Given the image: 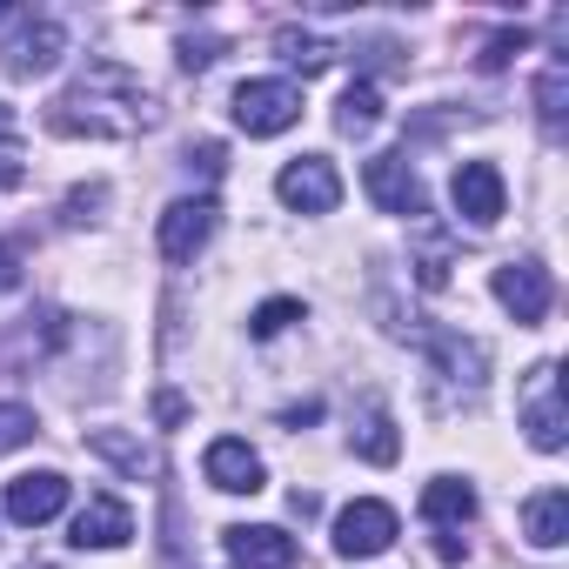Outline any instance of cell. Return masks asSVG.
Masks as SVG:
<instances>
[{
    "label": "cell",
    "instance_id": "6da1fadb",
    "mask_svg": "<svg viewBox=\"0 0 569 569\" xmlns=\"http://www.w3.org/2000/svg\"><path fill=\"white\" fill-rule=\"evenodd\" d=\"M161 121V101L148 81L121 61H88L54 101H48V134L61 141H134Z\"/></svg>",
    "mask_w": 569,
    "mask_h": 569
},
{
    "label": "cell",
    "instance_id": "7a4b0ae2",
    "mask_svg": "<svg viewBox=\"0 0 569 569\" xmlns=\"http://www.w3.org/2000/svg\"><path fill=\"white\" fill-rule=\"evenodd\" d=\"M516 409H522V429H529V442H536L542 456H556V449L569 442V402H562V362H536V369L522 376V396H516Z\"/></svg>",
    "mask_w": 569,
    "mask_h": 569
},
{
    "label": "cell",
    "instance_id": "3957f363",
    "mask_svg": "<svg viewBox=\"0 0 569 569\" xmlns=\"http://www.w3.org/2000/svg\"><path fill=\"white\" fill-rule=\"evenodd\" d=\"M302 121V88L296 81H241L234 88V128L248 141H268V134H289Z\"/></svg>",
    "mask_w": 569,
    "mask_h": 569
},
{
    "label": "cell",
    "instance_id": "277c9868",
    "mask_svg": "<svg viewBox=\"0 0 569 569\" xmlns=\"http://www.w3.org/2000/svg\"><path fill=\"white\" fill-rule=\"evenodd\" d=\"M429 376L442 382L449 402H476L482 382H489V349L476 336H456V329H436L429 336Z\"/></svg>",
    "mask_w": 569,
    "mask_h": 569
},
{
    "label": "cell",
    "instance_id": "5b68a950",
    "mask_svg": "<svg viewBox=\"0 0 569 569\" xmlns=\"http://www.w3.org/2000/svg\"><path fill=\"white\" fill-rule=\"evenodd\" d=\"M362 188L382 214H402V221H429V188L416 174L409 154H369L362 161Z\"/></svg>",
    "mask_w": 569,
    "mask_h": 569
},
{
    "label": "cell",
    "instance_id": "8992f818",
    "mask_svg": "<svg viewBox=\"0 0 569 569\" xmlns=\"http://www.w3.org/2000/svg\"><path fill=\"white\" fill-rule=\"evenodd\" d=\"M274 201L281 208H296V214H329L342 201V174L329 154H296L289 168L274 174Z\"/></svg>",
    "mask_w": 569,
    "mask_h": 569
},
{
    "label": "cell",
    "instance_id": "52a82bcc",
    "mask_svg": "<svg viewBox=\"0 0 569 569\" xmlns=\"http://www.w3.org/2000/svg\"><path fill=\"white\" fill-rule=\"evenodd\" d=\"M396 536H402V522H396V509H389L382 496H356V502L336 516V556H349V562L382 556Z\"/></svg>",
    "mask_w": 569,
    "mask_h": 569
},
{
    "label": "cell",
    "instance_id": "ba28073f",
    "mask_svg": "<svg viewBox=\"0 0 569 569\" xmlns=\"http://www.w3.org/2000/svg\"><path fill=\"white\" fill-rule=\"evenodd\" d=\"M61 54H68V28L61 21H21L8 34V48H0V68H8L14 81H41V74L61 68Z\"/></svg>",
    "mask_w": 569,
    "mask_h": 569
},
{
    "label": "cell",
    "instance_id": "9c48e42d",
    "mask_svg": "<svg viewBox=\"0 0 569 569\" xmlns=\"http://www.w3.org/2000/svg\"><path fill=\"white\" fill-rule=\"evenodd\" d=\"M214 221H221V208H214V194H181V201H168V214H161V254L168 261H194L208 241H214Z\"/></svg>",
    "mask_w": 569,
    "mask_h": 569
},
{
    "label": "cell",
    "instance_id": "30bf717a",
    "mask_svg": "<svg viewBox=\"0 0 569 569\" xmlns=\"http://www.w3.org/2000/svg\"><path fill=\"white\" fill-rule=\"evenodd\" d=\"M489 289H496V302H502L522 329H536V322L549 316V302H556V281H549L542 261H502Z\"/></svg>",
    "mask_w": 569,
    "mask_h": 569
},
{
    "label": "cell",
    "instance_id": "8fae6325",
    "mask_svg": "<svg viewBox=\"0 0 569 569\" xmlns=\"http://www.w3.org/2000/svg\"><path fill=\"white\" fill-rule=\"evenodd\" d=\"M449 194H456V214L469 228H496L502 208H509V188H502V168L496 161H462L456 181H449Z\"/></svg>",
    "mask_w": 569,
    "mask_h": 569
},
{
    "label": "cell",
    "instance_id": "7c38bea8",
    "mask_svg": "<svg viewBox=\"0 0 569 569\" xmlns=\"http://www.w3.org/2000/svg\"><path fill=\"white\" fill-rule=\"evenodd\" d=\"M221 549L234 569H296V536L274 522H234L221 529Z\"/></svg>",
    "mask_w": 569,
    "mask_h": 569
},
{
    "label": "cell",
    "instance_id": "4fadbf2b",
    "mask_svg": "<svg viewBox=\"0 0 569 569\" xmlns=\"http://www.w3.org/2000/svg\"><path fill=\"white\" fill-rule=\"evenodd\" d=\"M201 476H208L221 496H254V489L268 482L261 456H254L241 436H214V442H208V456H201Z\"/></svg>",
    "mask_w": 569,
    "mask_h": 569
},
{
    "label": "cell",
    "instance_id": "5bb4252c",
    "mask_svg": "<svg viewBox=\"0 0 569 569\" xmlns=\"http://www.w3.org/2000/svg\"><path fill=\"white\" fill-rule=\"evenodd\" d=\"M68 509V476L61 469H34V476H14L8 482V522L21 529H41Z\"/></svg>",
    "mask_w": 569,
    "mask_h": 569
},
{
    "label": "cell",
    "instance_id": "9a60e30c",
    "mask_svg": "<svg viewBox=\"0 0 569 569\" xmlns=\"http://www.w3.org/2000/svg\"><path fill=\"white\" fill-rule=\"evenodd\" d=\"M128 536H134V509L121 496H88L81 516H74V529H68L74 549H121Z\"/></svg>",
    "mask_w": 569,
    "mask_h": 569
},
{
    "label": "cell",
    "instance_id": "2e32d148",
    "mask_svg": "<svg viewBox=\"0 0 569 569\" xmlns=\"http://www.w3.org/2000/svg\"><path fill=\"white\" fill-rule=\"evenodd\" d=\"M522 536L536 549H562L569 542V489H536L522 502Z\"/></svg>",
    "mask_w": 569,
    "mask_h": 569
},
{
    "label": "cell",
    "instance_id": "e0dca14e",
    "mask_svg": "<svg viewBox=\"0 0 569 569\" xmlns=\"http://www.w3.org/2000/svg\"><path fill=\"white\" fill-rule=\"evenodd\" d=\"M476 516V489L462 482V476H436V482H422V522H436V529H462Z\"/></svg>",
    "mask_w": 569,
    "mask_h": 569
},
{
    "label": "cell",
    "instance_id": "ac0fdd59",
    "mask_svg": "<svg viewBox=\"0 0 569 569\" xmlns=\"http://www.w3.org/2000/svg\"><path fill=\"white\" fill-rule=\"evenodd\" d=\"M356 456H362V462H376V469H389V462L402 456L396 416H389L382 402H369V409H362V429H356Z\"/></svg>",
    "mask_w": 569,
    "mask_h": 569
},
{
    "label": "cell",
    "instance_id": "d6986e66",
    "mask_svg": "<svg viewBox=\"0 0 569 569\" xmlns=\"http://www.w3.org/2000/svg\"><path fill=\"white\" fill-rule=\"evenodd\" d=\"M336 128L356 134V141L376 134V128H382V88H376V81H356V88L336 101Z\"/></svg>",
    "mask_w": 569,
    "mask_h": 569
},
{
    "label": "cell",
    "instance_id": "ffe728a7",
    "mask_svg": "<svg viewBox=\"0 0 569 569\" xmlns=\"http://www.w3.org/2000/svg\"><path fill=\"white\" fill-rule=\"evenodd\" d=\"M88 449L94 456H108L114 469H128V476H154L161 462H154V449L148 442H134V436H121V429H88Z\"/></svg>",
    "mask_w": 569,
    "mask_h": 569
},
{
    "label": "cell",
    "instance_id": "44dd1931",
    "mask_svg": "<svg viewBox=\"0 0 569 569\" xmlns=\"http://www.w3.org/2000/svg\"><path fill=\"white\" fill-rule=\"evenodd\" d=\"M274 54L289 61V68H302V74H322V68L336 61V48H329L322 34H302V28H281V34H274Z\"/></svg>",
    "mask_w": 569,
    "mask_h": 569
},
{
    "label": "cell",
    "instance_id": "7402d4cb",
    "mask_svg": "<svg viewBox=\"0 0 569 569\" xmlns=\"http://www.w3.org/2000/svg\"><path fill=\"white\" fill-rule=\"evenodd\" d=\"M289 322H302V302H296V296H274V302H261V309L248 316V336H254V342H274Z\"/></svg>",
    "mask_w": 569,
    "mask_h": 569
},
{
    "label": "cell",
    "instance_id": "603a6c76",
    "mask_svg": "<svg viewBox=\"0 0 569 569\" xmlns=\"http://www.w3.org/2000/svg\"><path fill=\"white\" fill-rule=\"evenodd\" d=\"M562 94H569V68L549 61L542 81H536V114H542V128H562Z\"/></svg>",
    "mask_w": 569,
    "mask_h": 569
},
{
    "label": "cell",
    "instance_id": "cb8c5ba5",
    "mask_svg": "<svg viewBox=\"0 0 569 569\" xmlns=\"http://www.w3.org/2000/svg\"><path fill=\"white\" fill-rule=\"evenodd\" d=\"M416 281L422 289H449V241L436 228H422V254H416Z\"/></svg>",
    "mask_w": 569,
    "mask_h": 569
},
{
    "label": "cell",
    "instance_id": "d4e9b609",
    "mask_svg": "<svg viewBox=\"0 0 569 569\" xmlns=\"http://www.w3.org/2000/svg\"><path fill=\"white\" fill-rule=\"evenodd\" d=\"M28 174V148H21V134H14V114L0 108V188H14Z\"/></svg>",
    "mask_w": 569,
    "mask_h": 569
},
{
    "label": "cell",
    "instance_id": "484cf974",
    "mask_svg": "<svg viewBox=\"0 0 569 569\" xmlns=\"http://www.w3.org/2000/svg\"><path fill=\"white\" fill-rule=\"evenodd\" d=\"M34 409L28 402H0V456H8V449H21V442H34Z\"/></svg>",
    "mask_w": 569,
    "mask_h": 569
},
{
    "label": "cell",
    "instance_id": "4316f807",
    "mask_svg": "<svg viewBox=\"0 0 569 569\" xmlns=\"http://www.w3.org/2000/svg\"><path fill=\"white\" fill-rule=\"evenodd\" d=\"M522 48H529V34H522V28H516V34H496V41H489V48L476 54V68H482V74H502V68H509V61H516Z\"/></svg>",
    "mask_w": 569,
    "mask_h": 569
},
{
    "label": "cell",
    "instance_id": "83f0119b",
    "mask_svg": "<svg viewBox=\"0 0 569 569\" xmlns=\"http://www.w3.org/2000/svg\"><path fill=\"white\" fill-rule=\"evenodd\" d=\"M214 54H221V41H214V34H201V41L188 34V41H181V68H188V74H201V68H214Z\"/></svg>",
    "mask_w": 569,
    "mask_h": 569
},
{
    "label": "cell",
    "instance_id": "f1b7e54d",
    "mask_svg": "<svg viewBox=\"0 0 569 569\" xmlns=\"http://www.w3.org/2000/svg\"><path fill=\"white\" fill-rule=\"evenodd\" d=\"M188 168H201V174H221V141H201V148H188Z\"/></svg>",
    "mask_w": 569,
    "mask_h": 569
},
{
    "label": "cell",
    "instance_id": "f546056e",
    "mask_svg": "<svg viewBox=\"0 0 569 569\" xmlns=\"http://www.w3.org/2000/svg\"><path fill=\"white\" fill-rule=\"evenodd\" d=\"M101 201H108L101 188H74L68 194V221H88V208H101Z\"/></svg>",
    "mask_w": 569,
    "mask_h": 569
},
{
    "label": "cell",
    "instance_id": "4dcf8cb0",
    "mask_svg": "<svg viewBox=\"0 0 569 569\" xmlns=\"http://www.w3.org/2000/svg\"><path fill=\"white\" fill-rule=\"evenodd\" d=\"M8 289H21V254L0 241V296H8Z\"/></svg>",
    "mask_w": 569,
    "mask_h": 569
},
{
    "label": "cell",
    "instance_id": "1f68e13d",
    "mask_svg": "<svg viewBox=\"0 0 569 569\" xmlns=\"http://www.w3.org/2000/svg\"><path fill=\"white\" fill-rule=\"evenodd\" d=\"M462 549H469V542H462V536H456V529H442V536H436V556H442V562H456V556H462Z\"/></svg>",
    "mask_w": 569,
    "mask_h": 569
},
{
    "label": "cell",
    "instance_id": "d6a6232c",
    "mask_svg": "<svg viewBox=\"0 0 569 569\" xmlns=\"http://www.w3.org/2000/svg\"><path fill=\"white\" fill-rule=\"evenodd\" d=\"M0 21H8V8H0Z\"/></svg>",
    "mask_w": 569,
    "mask_h": 569
}]
</instances>
